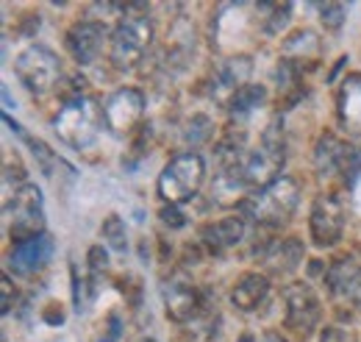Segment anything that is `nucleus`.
<instances>
[{
    "label": "nucleus",
    "instance_id": "nucleus-14",
    "mask_svg": "<svg viewBox=\"0 0 361 342\" xmlns=\"http://www.w3.org/2000/svg\"><path fill=\"white\" fill-rule=\"evenodd\" d=\"M325 284H328V293L334 295V300L361 309V267L353 259L334 261L325 276Z\"/></svg>",
    "mask_w": 361,
    "mask_h": 342
},
{
    "label": "nucleus",
    "instance_id": "nucleus-30",
    "mask_svg": "<svg viewBox=\"0 0 361 342\" xmlns=\"http://www.w3.org/2000/svg\"><path fill=\"white\" fill-rule=\"evenodd\" d=\"M319 342H348V340H345V331H342V329H336V326H328V329L322 331Z\"/></svg>",
    "mask_w": 361,
    "mask_h": 342
},
{
    "label": "nucleus",
    "instance_id": "nucleus-27",
    "mask_svg": "<svg viewBox=\"0 0 361 342\" xmlns=\"http://www.w3.org/2000/svg\"><path fill=\"white\" fill-rule=\"evenodd\" d=\"M14 298H17V290H14L11 278H8V276H3V278H0V312H3V314H8V312H11Z\"/></svg>",
    "mask_w": 361,
    "mask_h": 342
},
{
    "label": "nucleus",
    "instance_id": "nucleus-33",
    "mask_svg": "<svg viewBox=\"0 0 361 342\" xmlns=\"http://www.w3.org/2000/svg\"><path fill=\"white\" fill-rule=\"evenodd\" d=\"M142 342H153V340H142Z\"/></svg>",
    "mask_w": 361,
    "mask_h": 342
},
{
    "label": "nucleus",
    "instance_id": "nucleus-28",
    "mask_svg": "<svg viewBox=\"0 0 361 342\" xmlns=\"http://www.w3.org/2000/svg\"><path fill=\"white\" fill-rule=\"evenodd\" d=\"M90 267H92V273H103V270L109 267V256H106V251H103L100 245L90 248Z\"/></svg>",
    "mask_w": 361,
    "mask_h": 342
},
{
    "label": "nucleus",
    "instance_id": "nucleus-1",
    "mask_svg": "<svg viewBox=\"0 0 361 342\" xmlns=\"http://www.w3.org/2000/svg\"><path fill=\"white\" fill-rule=\"evenodd\" d=\"M106 126L103 120V106H97V100L90 95H73L64 100V106L59 109L56 120H53V131L59 134L61 142H67L75 151L90 148L97 139L100 129Z\"/></svg>",
    "mask_w": 361,
    "mask_h": 342
},
{
    "label": "nucleus",
    "instance_id": "nucleus-7",
    "mask_svg": "<svg viewBox=\"0 0 361 342\" xmlns=\"http://www.w3.org/2000/svg\"><path fill=\"white\" fill-rule=\"evenodd\" d=\"M14 73H17L20 84L31 95L42 98L59 86L61 64H59V56L53 50H47L42 45H31L14 59Z\"/></svg>",
    "mask_w": 361,
    "mask_h": 342
},
{
    "label": "nucleus",
    "instance_id": "nucleus-20",
    "mask_svg": "<svg viewBox=\"0 0 361 342\" xmlns=\"http://www.w3.org/2000/svg\"><path fill=\"white\" fill-rule=\"evenodd\" d=\"M295 50H300L295 59H283V64L286 67H292V70H298V64L300 61H309V67H314L317 61H319V56H322V42L317 40L314 31H295L286 45H283V56L286 53H295Z\"/></svg>",
    "mask_w": 361,
    "mask_h": 342
},
{
    "label": "nucleus",
    "instance_id": "nucleus-6",
    "mask_svg": "<svg viewBox=\"0 0 361 342\" xmlns=\"http://www.w3.org/2000/svg\"><path fill=\"white\" fill-rule=\"evenodd\" d=\"M283 148H286L283 134L278 129V123H272L270 129H264V134H262V145L247 153V162H245V170H242L245 184L264 189L272 181H278L281 170H283V159H286Z\"/></svg>",
    "mask_w": 361,
    "mask_h": 342
},
{
    "label": "nucleus",
    "instance_id": "nucleus-22",
    "mask_svg": "<svg viewBox=\"0 0 361 342\" xmlns=\"http://www.w3.org/2000/svg\"><path fill=\"white\" fill-rule=\"evenodd\" d=\"M267 100V89L262 84H247L236 98H233V103H231V114L233 117H247V114H253L262 103Z\"/></svg>",
    "mask_w": 361,
    "mask_h": 342
},
{
    "label": "nucleus",
    "instance_id": "nucleus-15",
    "mask_svg": "<svg viewBox=\"0 0 361 342\" xmlns=\"http://www.w3.org/2000/svg\"><path fill=\"white\" fill-rule=\"evenodd\" d=\"M103 37H106V25L103 23L81 20L67 31V50L81 67H87L97 59V53L103 47Z\"/></svg>",
    "mask_w": 361,
    "mask_h": 342
},
{
    "label": "nucleus",
    "instance_id": "nucleus-9",
    "mask_svg": "<svg viewBox=\"0 0 361 342\" xmlns=\"http://www.w3.org/2000/svg\"><path fill=\"white\" fill-rule=\"evenodd\" d=\"M145 117V95L134 86H123L109 95L103 103V120L106 129L114 136H128Z\"/></svg>",
    "mask_w": 361,
    "mask_h": 342
},
{
    "label": "nucleus",
    "instance_id": "nucleus-12",
    "mask_svg": "<svg viewBox=\"0 0 361 342\" xmlns=\"http://www.w3.org/2000/svg\"><path fill=\"white\" fill-rule=\"evenodd\" d=\"M161 295H164V312H167V317H170L173 323H180V326L192 323V320L200 314L203 300H206V293H200V290H197L189 278H183V276L170 278V281L164 284Z\"/></svg>",
    "mask_w": 361,
    "mask_h": 342
},
{
    "label": "nucleus",
    "instance_id": "nucleus-18",
    "mask_svg": "<svg viewBox=\"0 0 361 342\" xmlns=\"http://www.w3.org/2000/svg\"><path fill=\"white\" fill-rule=\"evenodd\" d=\"M270 295V281L267 276L262 273H245L233 290H231V303L239 309V312H256Z\"/></svg>",
    "mask_w": 361,
    "mask_h": 342
},
{
    "label": "nucleus",
    "instance_id": "nucleus-5",
    "mask_svg": "<svg viewBox=\"0 0 361 342\" xmlns=\"http://www.w3.org/2000/svg\"><path fill=\"white\" fill-rule=\"evenodd\" d=\"M6 212H8V237L14 245L45 234L42 192L37 184H23L20 189H14V198L6 206Z\"/></svg>",
    "mask_w": 361,
    "mask_h": 342
},
{
    "label": "nucleus",
    "instance_id": "nucleus-24",
    "mask_svg": "<svg viewBox=\"0 0 361 342\" xmlns=\"http://www.w3.org/2000/svg\"><path fill=\"white\" fill-rule=\"evenodd\" d=\"M319 14H322L319 20L325 23V28L336 31V28H342V23L348 17V8L342 3H319Z\"/></svg>",
    "mask_w": 361,
    "mask_h": 342
},
{
    "label": "nucleus",
    "instance_id": "nucleus-31",
    "mask_svg": "<svg viewBox=\"0 0 361 342\" xmlns=\"http://www.w3.org/2000/svg\"><path fill=\"white\" fill-rule=\"evenodd\" d=\"M262 342H289V340H283L281 334H267V337H264Z\"/></svg>",
    "mask_w": 361,
    "mask_h": 342
},
{
    "label": "nucleus",
    "instance_id": "nucleus-13",
    "mask_svg": "<svg viewBox=\"0 0 361 342\" xmlns=\"http://www.w3.org/2000/svg\"><path fill=\"white\" fill-rule=\"evenodd\" d=\"M250 70H253V64H250V59H247V56L228 59L226 64L214 73V78H212V84H209V95H212L220 106L231 109L233 98L247 86Z\"/></svg>",
    "mask_w": 361,
    "mask_h": 342
},
{
    "label": "nucleus",
    "instance_id": "nucleus-17",
    "mask_svg": "<svg viewBox=\"0 0 361 342\" xmlns=\"http://www.w3.org/2000/svg\"><path fill=\"white\" fill-rule=\"evenodd\" d=\"M242 237H245V220L242 217H223V220L200 228V240L212 254H223L228 248L239 245Z\"/></svg>",
    "mask_w": 361,
    "mask_h": 342
},
{
    "label": "nucleus",
    "instance_id": "nucleus-8",
    "mask_svg": "<svg viewBox=\"0 0 361 342\" xmlns=\"http://www.w3.org/2000/svg\"><path fill=\"white\" fill-rule=\"evenodd\" d=\"M314 162L322 175H339L348 187H356L361 175V148L336 139L334 134H322L314 148Z\"/></svg>",
    "mask_w": 361,
    "mask_h": 342
},
{
    "label": "nucleus",
    "instance_id": "nucleus-11",
    "mask_svg": "<svg viewBox=\"0 0 361 342\" xmlns=\"http://www.w3.org/2000/svg\"><path fill=\"white\" fill-rule=\"evenodd\" d=\"M283 303H286V329L292 331H300V334H309L319 323V298H317L314 287L312 284H303V281H295L283 290Z\"/></svg>",
    "mask_w": 361,
    "mask_h": 342
},
{
    "label": "nucleus",
    "instance_id": "nucleus-10",
    "mask_svg": "<svg viewBox=\"0 0 361 342\" xmlns=\"http://www.w3.org/2000/svg\"><path fill=\"white\" fill-rule=\"evenodd\" d=\"M309 231L317 248H334L345 231V212L334 195H317L309 212Z\"/></svg>",
    "mask_w": 361,
    "mask_h": 342
},
{
    "label": "nucleus",
    "instance_id": "nucleus-32",
    "mask_svg": "<svg viewBox=\"0 0 361 342\" xmlns=\"http://www.w3.org/2000/svg\"><path fill=\"white\" fill-rule=\"evenodd\" d=\"M236 342H256V340H253L250 334H245V337H239V340H236Z\"/></svg>",
    "mask_w": 361,
    "mask_h": 342
},
{
    "label": "nucleus",
    "instance_id": "nucleus-3",
    "mask_svg": "<svg viewBox=\"0 0 361 342\" xmlns=\"http://www.w3.org/2000/svg\"><path fill=\"white\" fill-rule=\"evenodd\" d=\"M206 178V162L200 153H178L176 159H170L164 165V170L159 172V198L164 201V206H180L186 201H192L197 195V189L203 187Z\"/></svg>",
    "mask_w": 361,
    "mask_h": 342
},
{
    "label": "nucleus",
    "instance_id": "nucleus-2",
    "mask_svg": "<svg viewBox=\"0 0 361 342\" xmlns=\"http://www.w3.org/2000/svg\"><path fill=\"white\" fill-rule=\"evenodd\" d=\"M298 201H300L298 181L289 175H281L270 187H264L256 195H250L247 201H242V217H247L250 223L264 225V228H278L298 209Z\"/></svg>",
    "mask_w": 361,
    "mask_h": 342
},
{
    "label": "nucleus",
    "instance_id": "nucleus-29",
    "mask_svg": "<svg viewBox=\"0 0 361 342\" xmlns=\"http://www.w3.org/2000/svg\"><path fill=\"white\" fill-rule=\"evenodd\" d=\"M161 223H167V225H173V228H180L186 220H183V212H180L178 206H164L161 209Z\"/></svg>",
    "mask_w": 361,
    "mask_h": 342
},
{
    "label": "nucleus",
    "instance_id": "nucleus-4",
    "mask_svg": "<svg viewBox=\"0 0 361 342\" xmlns=\"http://www.w3.org/2000/svg\"><path fill=\"white\" fill-rule=\"evenodd\" d=\"M153 45V23L145 11H131L126 14L114 34H111V47L109 59L117 70H134L136 64L145 59V53Z\"/></svg>",
    "mask_w": 361,
    "mask_h": 342
},
{
    "label": "nucleus",
    "instance_id": "nucleus-16",
    "mask_svg": "<svg viewBox=\"0 0 361 342\" xmlns=\"http://www.w3.org/2000/svg\"><path fill=\"white\" fill-rule=\"evenodd\" d=\"M50 254H53V240L42 234V237L14 245L8 254V267L14 270V276H34L50 261Z\"/></svg>",
    "mask_w": 361,
    "mask_h": 342
},
{
    "label": "nucleus",
    "instance_id": "nucleus-19",
    "mask_svg": "<svg viewBox=\"0 0 361 342\" xmlns=\"http://www.w3.org/2000/svg\"><path fill=\"white\" fill-rule=\"evenodd\" d=\"M303 254H306L303 242L298 237H286V240H275L272 242L270 248H267V254H264V261H267V270L270 273L286 276V273H292V270L300 267Z\"/></svg>",
    "mask_w": 361,
    "mask_h": 342
},
{
    "label": "nucleus",
    "instance_id": "nucleus-23",
    "mask_svg": "<svg viewBox=\"0 0 361 342\" xmlns=\"http://www.w3.org/2000/svg\"><path fill=\"white\" fill-rule=\"evenodd\" d=\"M100 234H103V240H106V245L111 248V251H126L128 248V237H126V223L117 217V214H109L106 217V223H103V228H100Z\"/></svg>",
    "mask_w": 361,
    "mask_h": 342
},
{
    "label": "nucleus",
    "instance_id": "nucleus-21",
    "mask_svg": "<svg viewBox=\"0 0 361 342\" xmlns=\"http://www.w3.org/2000/svg\"><path fill=\"white\" fill-rule=\"evenodd\" d=\"M186 326H189V329L183 331V334H186V342H209L214 337V331H217V312L212 309L209 298L203 300L200 314H197L192 323H186Z\"/></svg>",
    "mask_w": 361,
    "mask_h": 342
},
{
    "label": "nucleus",
    "instance_id": "nucleus-25",
    "mask_svg": "<svg viewBox=\"0 0 361 342\" xmlns=\"http://www.w3.org/2000/svg\"><path fill=\"white\" fill-rule=\"evenodd\" d=\"M270 17L264 23V31L267 34H278L286 23H289V14H292V3H270Z\"/></svg>",
    "mask_w": 361,
    "mask_h": 342
},
{
    "label": "nucleus",
    "instance_id": "nucleus-26",
    "mask_svg": "<svg viewBox=\"0 0 361 342\" xmlns=\"http://www.w3.org/2000/svg\"><path fill=\"white\" fill-rule=\"evenodd\" d=\"M23 134V131H20ZM25 136V142L34 148V156L42 162V170H45V175H53V167H56V156L50 153V148H47L42 139H34V136H28V134H23Z\"/></svg>",
    "mask_w": 361,
    "mask_h": 342
}]
</instances>
